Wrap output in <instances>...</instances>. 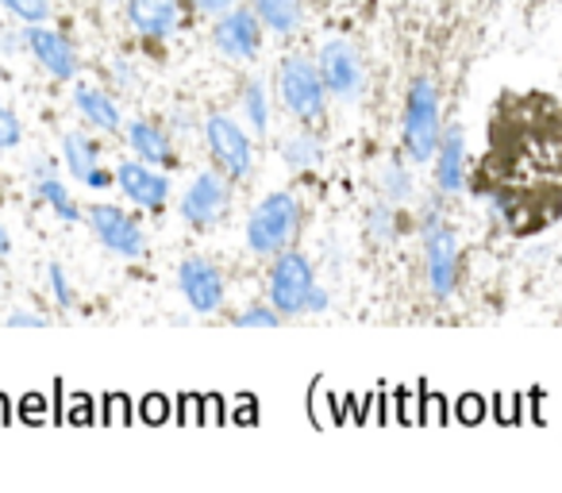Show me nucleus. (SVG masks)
<instances>
[{
  "instance_id": "obj_1",
  "label": "nucleus",
  "mask_w": 562,
  "mask_h": 493,
  "mask_svg": "<svg viewBox=\"0 0 562 493\" xmlns=\"http://www.w3.org/2000/svg\"><path fill=\"white\" fill-rule=\"evenodd\" d=\"M266 293H270V305L278 316L328 313V290L316 282L313 262L293 247L273 255L270 274H266Z\"/></svg>"
},
{
  "instance_id": "obj_2",
  "label": "nucleus",
  "mask_w": 562,
  "mask_h": 493,
  "mask_svg": "<svg viewBox=\"0 0 562 493\" xmlns=\"http://www.w3.org/2000/svg\"><path fill=\"white\" fill-rule=\"evenodd\" d=\"M305 224V209H301V197L290 189H273L262 201L250 209L247 227H243V239H247V251L258 259H273L278 251L293 247Z\"/></svg>"
},
{
  "instance_id": "obj_3",
  "label": "nucleus",
  "mask_w": 562,
  "mask_h": 493,
  "mask_svg": "<svg viewBox=\"0 0 562 493\" xmlns=\"http://www.w3.org/2000/svg\"><path fill=\"white\" fill-rule=\"evenodd\" d=\"M443 135V120H439V89L431 78H413L405 93V112H401V147L413 158V166L431 163Z\"/></svg>"
},
{
  "instance_id": "obj_4",
  "label": "nucleus",
  "mask_w": 562,
  "mask_h": 493,
  "mask_svg": "<svg viewBox=\"0 0 562 493\" xmlns=\"http://www.w3.org/2000/svg\"><path fill=\"white\" fill-rule=\"evenodd\" d=\"M278 97L297 124H305V127L324 124V116H328V89H324V78H321V70H316V58H308V55L281 58Z\"/></svg>"
},
{
  "instance_id": "obj_5",
  "label": "nucleus",
  "mask_w": 562,
  "mask_h": 493,
  "mask_svg": "<svg viewBox=\"0 0 562 493\" xmlns=\"http://www.w3.org/2000/svg\"><path fill=\"white\" fill-rule=\"evenodd\" d=\"M420 243H424V274L436 301H447L459 290V235L439 216L436 209H424L420 216Z\"/></svg>"
},
{
  "instance_id": "obj_6",
  "label": "nucleus",
  "mask_w": 562,
  "mask_h": 493,
  "mask_svg": "<svg viewBox=\"0 0 562 493\" xmlns=\"http://www.w3.org/2000/svg\"><path fill=\"white\" fill-rule=\"evenodd\" d=\"M204 147L212 155V166L227 181H243L255 170V143H250L247 127L235 116H227V112H209L204 116Z\"/></svg>"
},
{
  "instance_id": "obj_7",
  "label": "nucleus",
  "mask_w": 562,
  "mask_h": 493,
  "mask_svg": "<svg viewBox=\"0 0 562 493\" xmlns=\"http://www.w3.org/2000/svg\"><path fill=\"white\" fill-rule=\"evenodd\" d=\"M316 70L324 78V89L336 101L351 104L367 89V63H362V51L351 40H328L316 55Z\"/></svg>"
},
{
  "instance_id": "obj_8",
  "label": "nucleus",
  "mask_w": 562,
  "mask_h": 493,
  "mask_svg": "<svg viewBox=\"0 0 562 493\" xmlns=\"http://www.w3.org/2000/svg\"><path fill=\"white\" fill-rule=\"evenodd\" d=\"M178 209L189 227H216L220 220L227 216V209H232V181H227L216 166L201 170L189 181L186 193H181Z\"/></svg>"
},
{
  "instance_id": "obj_9",
  "label": "nucleus",
  "mask_w": 562,
  "mask_h": 493,
  "mask_svg": "<svg viewBox=\"0 0 562 493\" xmlns=\"http://www.w3.org/2000/svg\"><path fill=\"white\" fill-rule=\"evenodd\" d=\"M262 32L258 16L250 12V4H232L227 12H220L212 24V47L232 63H255L262 51Z\"/></svg>"
},
{
  "instance_id": "obj_10",
  "label": "nucleus",
  "mask_w": 562,
  "mask_h": 493,
  "mask_svg": "<svg viewBox=\"0 0 562 493\" xmlns=\"http://www.w3.org/2000/svg\"><path fill=\"white\" fill-rule=\"evenodd\" d=\"M86 220H89V227H93V235L112 255H120V259H143V255H147L143 224L132 212L120 209V204H89Z\"/></svg>"
},
{
  "instance_id": "obj_11",
  "label": "nucleus",
  "mask_w": 562,
  "mask_h": 493,
  "mask_svg": "<svg viewBox=\"0 0 562 493\" xmlns=\"http://www.w3.org/2000/svg\"><path fill=\"white\" fill-rule=\"evenodd\" d=\"M178 290H181V298H186V305L201 316L220 313L224 301H227L224 270H220L212 259H204V255H189V259H181Z\"/></svg>"
},
{
  "instance_id": "obj_12",
  "label": "nucleus",
  "mask_w": 562,
  "mask_h": 493,
  "mask_svg": "<svg viewBox=\"0 0 562 493\" xmlns=\"http://www.w3.org/2000/svg\"><path fill=\"white\" fill-rule=\"evenodd\" d=\"M112 181L120 186V193L143 212H162L170 204V178H166L158 166L139 163V158H127V163L116 166Z\"/></svg>"
},
{
  "instance_id": "obj_13",
  "label": "nucleus",
  "mask_w": 562,
  "mask_h": 493,
  "mask_svg": "<svg viewBox=\"0 0 562 493\" xmlns=\"http://www.w3.org/2000/svg\"><path fill=\"white\" fill-rule=\"evenodd\" d=\"M431 163H436L439 197H454L467 189V132H462V124H447Z\"/></svg>"
},
{
  "instance_id": "obj_14",
  "label": "nucleus",
  "mask_w": 562,
  "mask_h": 493,
  "mask_svg": "<svg viewBox=\"0 0 562 493\" xmlns=\"http://www.w3.org/2000/svg\"><path fill=\"white\" fill-rule=\"evenodd\" d=\"M127 20L143 40H170L186 20V0H124Z\"/></svg>"
},
{
  "instance_id": "obj_15",
  "label": "nucleus",
  "mask_w": 562,
  "mask_h": 493,
  "mask_svg": "<svg viewBox=\"0 0 562 493\" xmlns=\"http://www.w3.org/2000/svg\"><path fill=\"white\" fill-rule=\"evenodd\" d=\"M24 43L32 47V55L40 58L43 70H47L50 78H58V81L78 78V51H74V43L66 40L63 32H50V27L32 24V32L24 35Z\"/></svg>"
},
{
  "instance_id": "obj_16",
  "label": "nucleus",
  "mask_w": 562,
  "mask_h": 493,
  "mask_svg": "<svg viewBox=\"0 0 562 493\" xmlns=\"http://www.w3.org/2000/svg\"><path fill=\"white\" fill-rule=\"evenodd\" d=\"M63 158H66V170L89 189H109L112 186V173L101 166V147H97L89 135L70 132L63 139Z\"/></svg>"
},
{
  "instance_id": "obj_17",
  "label": "nucleus",
  "mask_w": 562,
  "mask_h": 493,
  "mask_svg": "<svg viewBox=\"0 0 562 493\" xmlns=\"http://www.w3.org/2000/svg\"><path fill=\"white\" fill-rule=\"evenodd\" d=\"M127 143H132L135 158L150 166H170L173 163V139L166 127L150 124V120H132L127 124Z\"/></svg>"
},
{
  "instance_id": "obj_18",
  "label": "nucleus",
  "mask_w": 562,
  "mask_h": 493,
  "mask_svg": "<svg viewBox=\"0 0 562 493\" xmlns=\"http://www.w3.org/2000/svg\"><path fill=\"white\" fill-rule=\"evenodd\" d=\"M281 163L293 173H313L324 163V139L316 135V127L301 124L297 132H290L281 139Z\"/></svg>"
},
{
  "instance_id": "obj_19",
  "label": "nucleus",
  "mask_w": 562,
  "mask_h": 493,
  "mask_svg": "<svg viewBox=\"0 0 562 493\" xmlns=\"http://www.w3.org/2000/svg\"><path fill=\"white\" fill-rule=\"evenodd\" d=\"M250 12L273 35H297L305 24V0H250Z\"/></svg>"
},
{
  "instance_id": "obj_20",
  "label": "nucleus",
  "mask_w": 562,
  "mask_h": 493,
  "mask_svg": "<svg viewBox=\"0 0 562 493\" xmlns=\"http://www.w3.org/2000/svg\"><path fill=\"white\" fill-rule=\"evenodd\" d=\"M74 104H78L81 116H86L93 127H101V132H120V124H124V116H120V104L112 101L104 89L78 86V93H74Z\"/></svg>"
},
{
  "instance_id": "obj_21",
  "label": "nucleus",
  "mask_w": 562,
  "mask_h": 493,
  "mask_svg": "<svg viewBox=\"0 0 562 493\" xmlns=\"http://www.w3.org/2000/svg\"><path fill=\"white\" fill-rule=\"evenodd\" d=\"M374 189H378V201H390V204H405L413 201L416 186H413V170H408L405 158H390V163H382V170H378L374 178Z\"/></svg>"
},
{
  "instance_id": "obj_22",
  "label": "nucleus",
  "mask_w": 562,
  "mask_h": 493,
  "mask_svg": "<svg viewBox=\"0 0 562 493\" xmlns=\"http://www.w3.org/2000/svg\"><path fill=\"white\" fill-rule=\"evenodd\" d=\"M239 104H243V116H247V127L258 139H266V135H270V97H266V81L262 78L243 81Z\"/></svg>"
},
{
  "instance_id": "obj_23",
  "label": "nucleus",
  "mask_w": 562,
  "mask_h": 493,
  "mask_svg": "<svg viewBox=\"0 0 562 493\" xmlns=\"http://www.w3.org/2000/svg\"><path fill=\"white\" fill-rule=\"evenodd\" d=\"M362 224H367L370 243H378V247H393V243L401 239V212H397V204H390V201L370 204Z\"/></svg>"
},
{
  "instance_id": "obj_24",
  "label": "nucleus",
  "mask_w": 562,
  "mask_h": 493,
  "mask_svg": "<svg viewBox=\"0 0 562 493\" xmlns=\"http://www.w3.org/2000/svg\"><path fill=\"white\" fill-rule=\"evenodd\" d=\"M40 197L58 212V220H66V224H78V220H81L78 201H74L70 189H66L63 181H58L55 173L47 170V166H40Z\"/></svg>"
},
{
  "instance_id": "obj_25",
  "label": "nucleus",
  "mask_w": 562,
  "mask_h": 493,
  "mask_svg": "<svg viewBox=\"0 0 562 493\" xmlns=\"http://www.w3.org/2000/svg\"><path fill=\"white\" fill-rule=\"evenodd\" d=\"M12 16H20L24 24H47L50 20V0H0Z\"/></svg>"
},
{
  "instance_id": "obj_26",
  "label": "nucleus",
  "mask_w": 562,
  "mask_h": 493,
  "mask_svg": "<svg viewBox=\"0 0 562 493\" xmlns=\"http://www.w3.org/2000/svg\"><path fill=\"white\" fill-rule=\"evenodd\" d=\"M235 324H239V328H278L281 316L273 313V305H250L235 316Z\"/></svg>"
},
{
  "instance_id": "obj_27",
  "label": "nucleus",
  "mask_w": 562,
  "mask_h": 493,
  "mask_svg": "<svg viewBox=\"0 0 562 493\" xmlns=\"http://www.w3.org/2000/svg\"><path fill=\"white\" fill-rule=\"evenodd\" d=\"M20 139H24V127H20L16 112H12V109H4V104H0V150L16 147Z\"/></svg>"
},
{
  "instance_id": "obj_28",
  "label": "nucleus",
  "mask_w": 562,
  "mask_h": 493,
  "mask_svg": "<svg viewBox=\"0 0 562 493\" xmlns=\"http://www.w3.org/2000/svg\"><path fill=\"white\" fill-rule=\"evenodd\" d=\"M47 278H50V293H55V301L63 309H70L74 305V290H70V282H66V270L58 267V262H50L47 267Z\"/></svg>"
},
{
  "instance_id": "obj_29",
  "label": "nucleus",
  "mask_w": 562,
  "mask_h": 493,
  "mask_svg": "<svg viewBox=\"0 0 562 493\" xmlns=\"http://www.w3.org/2000/svg\"><path fill=\"white\" fill-rule=\"evenodd\" d=\"M186 4H193L204 16H220V12H227L232 4H239V0H186Z\"/></svg>"
},
{
  "instance_id": "obj_30",
  "label": "nucleus",
  "mask_w": 562,
  "mask_h": 493,
  "mask_svg": "<svg viewBox=\"0 0 562 493\" xmlns=\"http://www.w3.org/2000/svg\"><path fill=\"white\" fill-rule=\"evenodd\" d=\"M9 324H12V328H24V324H27V328H43L47 321H43V316H35V313H24V309H16V313L9 316Z\"/></svg>"
},
{
  "instance_id": "obj_31",
  "label": "nucleus",
  "mask_w": 562,
  "mask_h": 493,
  "mask_svg": "<svg viewBox=\"0 0 562 493\" xmlns=\"http://www.w3.org/2000/svg\"><path fill=\"white\" fill-rule=\"evenodd\" d=\"M43 405H47V401L35 397V393H32V397H24V416H32V421H40V416H43Z\"/></svg>"
},
{
  "instance_id": "obj_32",
  "label": "nucleus",
  "mask_w": 562,
  "mask_h": 493,
  "mask_svg": "<svg viewBox=\"0 0 562 493\" xmlns=\"http://www.w3.org/2000/svg\"><path fill=\"white\" fill-rule=\"evenodd\" d=\"M12 251V239H9V232L0 227V255H9Z\"/></svg>"
}]
</instances>
